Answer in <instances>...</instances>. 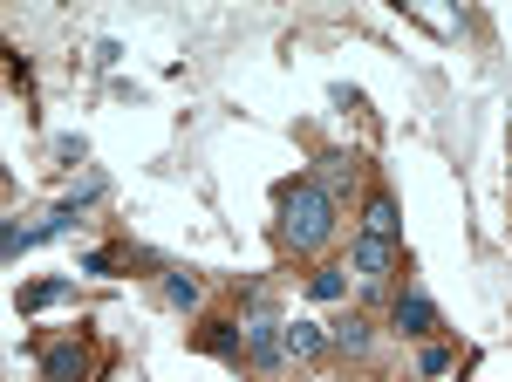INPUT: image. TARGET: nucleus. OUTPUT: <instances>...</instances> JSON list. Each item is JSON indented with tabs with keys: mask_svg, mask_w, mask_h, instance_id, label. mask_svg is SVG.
<instances>
[{
	"mask_svg": "<svg viewBox=\"0 0 512 382\" xmlns=\"http://www.w3.org/2000/svg\"><path fill=\"white\" fill-rule=\"evenodd\" d=\"M328 335H321L315 321H287V355H321Z\"/></svg>",
	"mask_w": 512,
	"mask_h": 382,
	"instance_id": "obj_7",
	"label": "nucleus"
},
{
	"mask_svg": "<svg viewBox=\"0 0 512 382\" xmlns=\"http://www.w3.org/2000/svg\"><path fill=\"white\" fill-rule=\"evenodd\" d=\"M328 232H335V198L321 185H287L280 191V239H287L294 253H315Z\"/></svg>",
	"mask_w": 512,
	"mask_h": 382,
	"instance_id": "obj_1",
	"label": "nucleus"
},
{
	"mask_svg": "<svg viewBox=\"0 0 512 382\" xmlns=\"http://www.w3.org/2000/svg\"><path fill=\"white\" fill-rule=\"evenodd\" d=\"M287 355V321H274V307L253 294V314H246V362H280Z\"/></svg>",
	"mask_w": 512,
	"mask_h": 382,
	"instance_id": "obj_2",
	"label": "nucleus"
},
{
	"mask_svg": "<svg viewBox=\"0 0 512 382\" xmlns=\"http://www.w3.org/2000/svg\"><path fill=\"white\" fill-rule=\"evenodd\" d=\"M362 232H376V239H396V198H383V191H376V198H369V212H362Z\"/></svg>",
	"mask_w": 512,
	"mask_h": 382,
	"instance_id": "obj_6",
	"label": "nucleus"
},
{
	"mask_svg": "<svg viewBox=\"0 0 512 382\" xmlns=\"http://www.w3.org/2000/svg\"><path fill=\"white\" fill-rule=\"evenodd\" d=\"M342 287H349V273H315V280H308L315 301H342Z\"/></svg>",
	"mask_w": 512,
	"mask_h": 382,
	"instance_id": "obj_12",
	"label": "nucleus"
},
{
	"mask_svg": "<svg viewBox=\"0 0 512 382\" xmlns=\"http://www.w3.org/2000/svg\"><path fill=\"white\" fill-rule=\"evenodd\" d=\"M89 376V348L82 342H55L41 355V382H82Z\"/></svg>",
	"mask_w": 512,
	"mask_h": 382,
	"instance_id": "obj_3",
	"label": "nucleus"
},
{
	"mask_svg": "<svg viewBox=\"0 0 512 382\" xmlns=\"http://www.w3.org/2000/svg\"><path fill=\"white\" fill-rule=\"evenodd\" d=\"M335 342H342V348H362V342H369V321H355V314H349V328H342Z\"/></svg>",
	"mask_w": 512,
	"mask_h": 382,
	"instance_id": "obj_13",
	"label": "nucleus"
},
{
	"mask_svg": "<svg viewBox=\"0 0 512 382\" xmlns=\"http://www.w3.org/2000/svg\"><path fill=\"white\" fill-rule=\"evenodd\" d=\"M164 294L178 307H192L198 301V273H185V267H164Z\"/></svg>",
	"mask_w": 512,
	"mask_h": 382,
	"instance_id": "obj_10",
	"label": "nucleus"
},
{
	"mask_svg": "<svg viewBox=\"0 0 512 382\" xmlns=\"http://www.w3.org/2000/svg\"><path fill=\"white\" fill-rule=\"evenodd\" d=\"M355 267H362V273H390V267H396V239L362 232V239H355Z\"/></svg>",
	"mask_w": 512,
	"mask_h": 382,
	"instance_id": "obj_5",
	"label": "nucleus"
},
{
	"mask_svg": "<svg viewBox=\"0 0 512 382\" xmlns=\"http://www.w3.org/2000/svg\"><path fill=\"white\" fill-rule=\"evenodd\" d=\"M62 294H69V280H35V287H21V314H35V307L62 301Z\"/></svg>",
	"mask_w": 512,
	"mask_h": 382,
	"instance_id": "obj_9",
	"label": "nucleus"
},
{
	"mask_svg": "<svg viewBox=\"0 0 512 382\" xmlns=\"http://www.w3.org/2000/svg\"><path fill=\"white\" fill-rule=\"evenodd\" d=\"M198 348H205V355H239V328H226V321H212V328L198 335Z\"/></svg>",
	"mask_w": 512,
	"mask_h": 382,
	"instance_id": "obj_11",
	"label": "nucleus"
},
{
	"mask_svg": "<svg viewBox=\"0 0 512 382\" xmlns=\"http://www.w3.org/2000/svg\"><path fill=\"white\" fill-rule=\"evenodd\" d=\"M315 171H321V191H342V185H355V157H342V151H328V157L315 164Z\"/></svg>",
	"mask_w": 512,
	"mask_h": 382,
	"instance_id": "obj_8",
	"label": "nucleus"
},
{
	"mask_svg": "<svg viewBox=\"0 0 512 382\" xmlns=\"http://www.w3.org/2000/svg\"><path fill=\"white\" fill-rule=\"evenodd\" d=\"M396 328L403 335H437V307L417 294V287H403V301H396Z\"/></svg>",
	"mask_w": 512,
	"mask_h": 382,
	"instance_id": "obj_4",
	"label": "nucleus"
}]
</instances>
